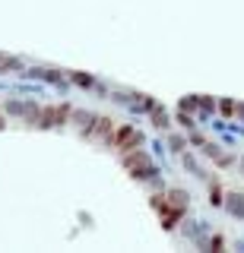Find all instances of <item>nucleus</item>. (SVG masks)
Listing matches in <instances>:
<instances>
[]
</instances>
